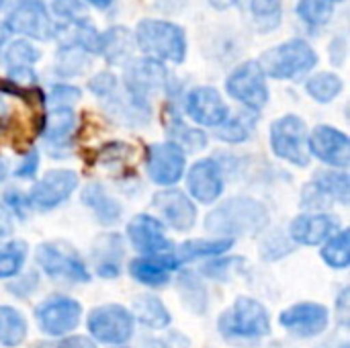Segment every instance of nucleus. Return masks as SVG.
<instances>
[{"label":"nucleus","instance_id":"a878e982","mask_svg":"<svg viewBox=\"0 0 350 348\" xmlns=\"http://www.w3.org/2000/svg\"><path fill=\"white\" fill-rule=\"evenodd\" d=\"M310 187L316 191V195H320L322 199H328V203L330 201H338L342 205L349 203L350 178L342 170H322L316 174Z\"/></svg>","mask_w":350,"mask_h":348},{"label":"nucleus","instance_id":"7c9ffc66","mask_svg":"<svg viewBox=\"0 0 350 348\" xmlns=\"http://www.w3.org/2000/svg\"><path fill=\"white\" fill-rule=\"evenodd\" d=\"M342 80L340 76L336 74H330V72H320L316 76H312L306 84V90L308 94L318 101V103H330L334 101L340 92H342Z\"/></svg>","mask_w":350,"mask_h":348},{"label":"nucleus","instance_id":"9b49d317","mask_svg":"<svg viewBox=\"0 0 350 348\" xmlns=\"http://www.w3.org/2000/svg\"><path fill=\"white\" fill-rule=\"evenodd\" d=\"M35 318L41 332L47 336H66L80 324L82 306L72 297L51 295L37 306Z\"/></svg>","mask_w":350,"mask_h":348},{"label":"nucleus","instance_id":"f257e3e1","mask_svg":"<svg viewBox=\"0 0 350 348\" xmlns=\"http://www.w3.org/2000/svg\"><path fill=\"white\" fill-rule=\"evenodd\" d=\"M269 226V209L252 197H232L219 203L207 217L205 230L234 240L236 236H254Z\"/></svg>","mask_w":350,"mask_h":348},{"label":"nucleus","instance_id":"ea45409f","mask_svg":"<svg viewBox=\"0 0 350 348\" xmlns=\"http://www.w3.org/2000/svg\"><path fill=\"white\" fill-rule=\"evenodd\" d=\"M74 45L80 47L84 53H98L100 51V33L94 29V25L84 16L82 21L74 23Z\"/></svg>","mask_w":350,"mask_h":348},{"label":"nucleus","instance_id":"ddd939ff","mask_svg":"<svg viewBox=\"0 0 350 348\" xmlns=\"http://www.w3.org/2000/svg\"><path fill=\"white\" fill-rule=\"evenodd\" d=\"M187 158L185 152L172 144V142H162V144H152L146 154V168L150 178L160 185V187H172L176 185L183 174H185Z\"/></svg>","mask_w":350,"mask_h":348},{"label":"nucleus","instance_id":"13d9d810","mask_svg":"<svg viewBox=\"0 0 350 348\" xmlns=\"http://www.w3.org/2000/svg\"><path fill=\"white\" fill-rule=\"evenodd\" d=\"M328 2H342V0H328Z\"/></svg>","mask_w":350,"mask_h":348},{"label":"nucleus","instance_id":"4c0bfd02","mask_svg":"<svg viewBox=\"0 0 350 348\" xmlns=\"http://www.w3.org/2000/svg\"><path fill=\"white\" fill-rule=\"evenodd\" d=\"M88 66V59H86V53L76 47L74 43L72 45H64L59 51H57V64H55V70L62 74V76H78L84 72V68Z\"/></svg>","mask_w":350,"mask_h":348},{"label":"nucleus","instance_id":"393cba45","mask_svg":"<svg viewBox=\"0 0 350 348\" xmlns=\"http://www.w3.org/2000/svg\"><path fill=\"white\" fill-rule=\"evenodd\" d=\"M133 320H137L142 326L152 328V330H164L170 326L172 318L170 312L166 310V306L154 297V295H139L133 302V312H131Z\"/></svg>","mask_w":350,"mask_h":348},{"label":"nucleus","instance_id":"2f4dec72","mask_svg":"<svg viewBox=\"0 0 350 348\" xmlns=\"http://www.w3.org/2000/svg\"><path fill=\"white\" fill-rule=\"evenodd\" d=\"M178 287H180L183 302L189 310H193L195 314H203L207 310V291H205L203 281L197 275L193 273L180 275Z\"/></svg>","mask_w":350,"mask_h":348},{"label":"nucleus","instance_id":"8fccbe9b","mask_svg":"<svg viewBox=\"0 0 350 348\" xmlns=\"http://www.w3.org/2000/svg\"><path fill=\"white\" fill-rule=\"evenodd\" d=\"M4 199H6V203L16 211V215H18V217H25V209H27L29 201H25V197H23V195H18V193H14V191H12V193H8Z\"/></svg>","mask_w":350,"mask_h":348},{"label":"nucleus","instance_id":"2eb2a0df","mask_svg":"<svg viewBox=\"0 0 350 348\" xmlns=\"http://www.w3.org/2000/svg\"><path fill=\"white\" fill-rule=\"evenodd\" d=\"M127 238L144 256H162L174 250L172 242L164 234V224L148 213H139L127 224Z\"/></svg>","mask_w":350,"mask_h":348},{"label":"nucleus","instance_id":"f704fd0d","mask_svg":"<svg viewBox=\"0 0 350 348\" xmlns=\"http://www.w3.org/2000/svg\"><path fill=\"white\" fill-rule=\"evenodd\" d=\"M250 12L262 31H273L281 25L283 2L281 0H250Z\"/></svg>","mask_w":350,"mask_h":348},{"label":"nucleus","instance_id":"3c124183","mask_svg":"<svg viewBox=\"0 0 350 348\" xmlns=\"http://www.w3.org/2000/svg\"><path fill=\"white\" fill-rule=\"evenodd\" d=\"M57 348H96L94 347V343H90L88 338H84V336H70V338H64Z\"/></svg>","mask_w":350,"mask_h":348},{"label":"nucleus","instance_id":"aec40b11","mask_svg":"<svg viewBox=\"0 0 350 348\" xmlns=\"http://www.w3.org/2000/svg\"><path fill=\"white\" fill-rule=\"evenodd\" d=\"M187 187L191 197L199 203H215L224 193L221 166L213 158H203L195 162L187 172Z\"/></svg>","mask_w":350,"mask_h":348},{"label":"nucleus","instance_id":"603ef678","mask_svg":"<svg viewBox=\"0 0 350 348\" xmlns=\"http://www.w3.org/2000/svg\"><path fill=\"white\" fill-rule=\"evenodd\" d=\"M209 2H211V6H213V8H217V10H228V8H232V6L240 4L242 0H209Z\"/></svg>","mask_w":350,"mask_h":348},{"label":"nucleus","instance_id":"49530a36","mask_svg":"<svg viewBox=\"0 0 350 348\" xmlns=\"http://www.w3.org/2000/svg\"><path fill=\"white\" fill-rule=\"evenodd\" d=\"M8 78L14 84H21V86H31V84L37 82V76H35V72L31 68H10Z\"/></svg>","mask_w":350,"mask_h":348},{"label":"nucleus","instance_id":"09e8293b","mask_svg":"<svg viewBox=\"0 0 350 348\" xmlns=\"http://www.w3.org/2000/svg\"><path fill=\"white\" fill-rule=\"evenodd\" d=\"M345 51H347V43H345V39H342V37H336V39L332 41V47H330L332 64L340 66V64L345 62V55H347Z\"/></svg>","mask_w":350,"mask_h":348},{"label":"nucleus","instance_id":"cd10ccee","mask_svg":"<svg viewBox=\"0 0 350 348\" xmlns=\"http://www.w3.org/2000/svg\"><path fill=\"white\" fill-rule=\"evenodd\" d=\"M234 246V240L230 238H215V240H189L180 248L174 250V258L178 265L191 263L195 258H209V256H221Z\"/></svg>","mask_w":350,"mask_h":348},{"label":"nucleus","instance_id":"f3484780","mask_svg":"<svg viewBox=\"0 0 350 348\" xmlns=\"http://www.w3.org/2000/svg\"><path fill=\"white\" fill-rule=\"evenodd\" d=\"M152 207L158 213V217L176 232H187L197 222V209L193 201L176 189H166L154 195Z\"/></svg>","mask_w":350,"mask_h":348},{"label":"nucleus","instance_id":"412c9836","mask_svg":"<svg viewBox=\"0 0 350 348\" xmlns=\"http://www.w3.org/2000/svg\"><path fill=\"white\" fill-rule=\"evenodd\" d=\"M180 265L174 258V250L162 256H142L131 260L129 273L131 277L146 287H164L170 281V273Z\"/></svg>","mask_w":350,"mask_h":348},{"label":"nucleus","instance_id":"4d7b16f0","mask_svg":"<svg viewBox=\"0 0 350 348\" xmlns=\"http://www.w3.org/2000/svg\"><path fill=\"white\" fill-rule=\"evenodd\" d=\"M4 4H6V0H0V8H2Z\"/></svg>","mask_w":350,"mask_h":348},{"label":"nucleus","instance_id":"f03ea898","mask_svg":"<svg viewBox=\"0 0 350 348\" xmlns=\"http://www.w3.org/2000/svg\"><path fill=\"white\" fill-rule=\"evenodd\" d=\"M135 45L156 62L183 64L187 57V35L185 31L168 21L144 18L135 29Z\"/></svg>","mask_w":350,"mask_h":348},{"label":"nucleus","instance_id":"c9c22d12","mask_svg":"<svg viewBox=\"0 0 350 348\" xmlns=\"http://www.w3.org/2000/svg\"><path fill=\"white\" fill-rule=\"evenodd\" d=\"M27 258V244L25 242H10L0 250V281L10 279L21 273Z\"/></svg>","mask_w":350,"mask_h":348},{"label":"nucleus","instance_id":"c756f323","mask_svg":"<svg viewBox=\"0 0 350 348\" xmlns=\"http://www.w3.org/2000/svg\"><path fill=\"white\" fill-rule=\"evenodd\" d=\"M322 258L330 269H349L350 265V234L349 230H338L328 242H324Z\"/></svg>","mask_w":350,"mask_h":348},{"label":"nucleus","instance_id":"7ed1b4c3","mask_svg":"<svg viewBox=\"0 0 350 348\" xmlns=\"http://www.w3.org/2000/svg\"><path fill=\"white\" fill-rule=\"evenodd\" d=\"M258 64L265 76L275 80H295L318 66V53L308 41L291 39L265 51Z\"/></svg>","mask_w":350,"mask_h":348},{"label":"nucleus","instance_id":"72a5a7b5","mask_svg":"<svg viewBox=\"0 0 350 348\" xmlns=\"http://www.w3.org/2000/svg\"><path fill=\"white\" fill-rule=\"evenodd\" d=\"M297 14L310 27H324L334 16V6L328 0H299Z\"/></svg>","mask_w":350,"mask_h":348},{"label":"nucleus","instance_id":"4468645a","mask_svg":"<svg viewBox=\"0 0 350 348\" xmlns=\"http://www.w3.org/2000/svg\"><path fill=\"white\" fill-rule=\"evenodd\" d=\"M310 156H316L328 166L338 170L349 168L350 164V139L349 135L330 125H318L308 135Z\"/></svg>","mask_w":350,"mask_h":348},{"label":"nucleus","instance_id":"423d86ee","mask_svg":"<svg viewBox=\"0 0 350 348\" xmlns=\"http://www.w3.org/2000/svg\"><path fill=\"white\" fill-rule=\"evenodd\" d=\"M271 148L277 158L306 168L312 160L308 148V127L306 121L297 115L279 117L271 125Z\"/></svg>","mask_w":350,"mask_h":348},{"label":"nucleus","instance_id":"79ce46f5","mask_svg":"<svg viewBox=\"0 0 350 348\" xmlns=\"http://www.w3.org/2000/svg\"><path fill=\"white\" fill-rule=\"evenodd\" d=\"M53 12L62 18H68L72 23H78L84 18V4L82 0H53L51 2Z\"/></svg>","mask_w":350,"mask_h":348},{"label":"nucleus","instance_id":"5701e85b","mask_svg":"<svg viewBox=\"0 0 350 348\" xmlns=\"http://www.w3.org/2000/svg\"><path fill=\"white\" fill-rule=\"evenodd\" d=\"M82 203L90 207L96 222L103 226H115L121 219V213H123L121 203H117L98 183L86 185V189L82 191Z\"/></svg>","mask_w":350,"mask_h":348},{"label":"nucleus","instance_id":"e433bc0d","mask_svg":"<svg viewBox=\"0 0 350 348\" xmlns=\"http://www.w3.org/2000/svg\"><path fill=\"white\" fill-rule=\"evenodd\" d=\"M254 129V121H250L246 115L238 117H228L219 127H217V137L228 142V144H242L250 137Z\"/></svg>","mask_w":350,"mask_h":348},{"label":"nucleus","instance_id":"4be33fe9","mask_svg":"<svg viewBox=\"0 0 350 348\" xmlns=\"http://www.w3.org/2000/svg\"><path fill=\"white\" fill-rule=\"evenodd\" d=\"M92 260L96 267V275L100 279H117L121 275L123 260V240L117 234L100 236L92 246Z\"/></svg>","mask_w":350,"mask_h":348},{"label":"nucleus","instance_id":"dca6fc26","mask_svg":"<svg viewBox=\"0 0 350 348\" xmlns=\"http://www.w3.org/2000/svg\"><path fill=\"white\" fill-rule=\"evenodd\" d=\"M328 322H330L328 308H324L322 304H312V302L295 304L279 316V324L287 332L299 338H314L322 334L328 328Z\"/></svg>","mask_w":350,"mask_h":348},{"label":"nucleus","instance_id":"473e14b6","mask_svg":"<svg viewBox=\"0 0 350 348\" xmlns=\"http://www.w3.org/2000/svg\"><path fill=\"white\" fill-rule=\"evenodd\" d=\"M168 135H170V142L176 144L183 152H199L207 146V135L199 129H193V127H187L180 119H174L170 125H168Z\"/></svg>","mask_w":350,"mask_h":348},{"label":"nucleus","instance_id":"6e6552de","mask_svg":"<svg viewBox=\"0 0 350 348\" xmlns=\"http://www.w3.org/2000/svg\"><path fill=\"white\" fill-rule=\"evenodd\" d=\"M228 94L242 103L250 111H262L271 98L267 76L258 62H244L238 66L226 82Z\"/></svg>","mask_w":350,"mask_h":348},{"label":"nucleus","instance_id":"a211bd4d","mask_svg":"<svg viewBox=\"0 0 350 348\" xmlns=\"http://www.w3.org/2000/svg\"><path fill=\"white\" fill-rule=\"evenodd\" d=\"M185 111L197 125H205V127H219L230 117L226 101L213 86L193 88L187 94Z\"/></svg>","mask_w":350,"mask_h":348},{"label":"nucleus","instance_id":"39448f33","mask_svg":"<svg viewBox=\"0 0 350 348\" xmlns=\"http://www.w3.org/2000/svg\"><path fill=\"white\" fill-rule=\"evenodd\" d=\"M35 260L41 271L57 283H88L90 271L80 254L64 242H45L37 248Z\"/></svg>","mask_w":350,"mask_h":348},{"label":"nucleus","instance_id":"6ab92c4d","mask_svg":"<svg viewBox=\"0 0 350 348\" xmlns=\"http://www.w3.org/2000/svg\"><path fill=\"white\" fill-rule=\"evenodd\" d=\"M340 230V219L330 213L297 215L289 226V238L299 246H320Z\"/></svg>","mask_w":350,"mask_h":348},{"label":"nucleus","instance_id":"864d4df0","mask_svg":"<svg viewBox=\"0 0 350 348\" xmlns=\"http://www.w3.org/2000/svg\"><path fill=\"white\" fill-rule=\"evenodd\" d=\"M316 348H349L347 340H338V338H332V340H326L322 345H318Z\"/></svg>","mask_w":350,"mask_h":348},{"label":"nucleus","instance_id":"58836bf2","mask_svg":"<svg viewBox=\"0 0 350 348\" xmlns=\"http://www.w3.org/2000/svg\"><path fill=\"white\" fill-rule=\"evenodd\" d=\"M41 57L39 49L33 47L29 41H12L6 47L4 53V64L10 68H31L37 59Z\"/></svg>","mask_w":350,"mask_h":348},{"label":"nucleus","instance_id":"6e6d98bb","mask_svg":"<svg viewBox=\"0 0 350 348\" xmlns=\"http://www.w3.org/2000/svg\"><path fill=\"white\" fill-rule=\"evenodd\" d=\"M6 39H8V29H6V25L0 23V47L6 43Z\"/></svg>","mask_w":350,"mask_h":348},{"label":"nucleus","instance_id":"1a4fd4ad","mask_svg":"<svg viewBox=\"0 0 350 348\" xmlns=\"http://www.w3.org/2000/svg\"><path fill=\"white\" fill-rule=\"evenodd\" d=\"M125 90H127V96L131 103H135L137 107L142 109H148L150 111V96L160 92L166 82H168V72L166 68L156 62V59H150V57H144V59H137L133 62L127 70H125Z\"/></svg>","mask_w":350,"mask_h":348},{"label":"nucleus","instance_id":"9d476101","mask_svg":"<svg viewBox=\"0 0 350 348\" xmlns=\"http://www.w3.org/2000/svg\"><path fill=\"white\" fill-rule=\"evenodd\" d=\"M8 33H18L31 39L49 41L55 37V27L41 0H18L6 16Z\"/></svg>","mask_w":350,"mask_h":348},{"label":"nucleus","instance_id":"b1692460","mask_svg":"<svg viewBox=\"0 0 350 348\" xmlns=\"http://www.w3.org/2000/svg\"><path fill=\"white\" fill-rule=\"evenodd\" d=\"M135 47L133 33L125 27H111L100 33V51L109 64H121L129 57Z\"/></svg>","mask_w":350,"mask_h":348},{"label":"nucleus","instance_id":"de8ad7c7","mask_svg":"<svg viewBox=\"0 0 350 348\" xmlns=\"http://www.w3.org/2000/svg\"><path fill=\"white\" fill-rule=\"evenodd\" d=\"M336 314H338V322L342 328L349 326V289H342L338 299H336Z\"/></svg>","mask_w":350,"mask_h":348},{"label":"nucleus","instance_id":"bb28decb","mask_svg":"<svg viewBox=\"0 0 350 348\" xmlns=\"http://www.w3.org/2000/svg\"><path fill=\"white\" fill-rule=\"evenodd\" d=\"M76 129V115L68 107H57L45 117V127H43V137L51 148L66 146L70 135Z\"/></svg>","mask_w":350,"mask_h":348},{"label":"nucleus","instance_id":"20e7f679","mask_svg":"<svg viewBox=\"0 0 350 348\" xmlns=\"http://www.w3.org/2000/svg\"><path fill=\"white\" fill-rule=\"evenodd\" d=\"M217 328L228 338H262L271 334V316L267 308L252 297H238L230 310H226Z\"/></svg>","mask_w":350,"mask_h":348},{"label":"nucleus","instance_id":"c85d7f7f","mask_svg":"<svg viewBox=\"0 0 350 348\" xmlns=\"http://www.w3.org/2000/svg\"><path fill=\"white\" fill-rule=\"evenodd\" d=\"M27 338V322L23 314L10 306H0V345L6 348L21 347Z\"/></svg>","mask_w":350,"mask_h":348},{"label":"nucleus","instance_id":"5fc2aeb1","mask_svg":"<svg viewBox=\"0 0 350 348\" xmlns=\"http://www.w3.org/2000/svg\"><path fill=\"white\" fill-rule=\"evenodd\" d=\"M84 2H88V4H92L96 8H107V6L113 4V0H84Z\"/></svg>","mask_w":350,"mask_h":348},{"label":"nucleus","instance_id":"f8f14e48","mask_svg":"<svg viewBox=\"0 0 350 348\" xmlns=\"http://www.w3.org/2000/svg\"><path fill=\"white\" fill-rule=\"evenodd\" d=\"M76 189H78V174L74 170L55 168V170L45 172L39 178V183L33 185L27 201L35 209L49 211V209H55L62 203H66Z\"/></svg>","mask_w":350,"mask_h":348},{"label":"nucleus","instance_id":"bf43d9fd","mask_svg":"<svg viewBox=\"0 0 350 348\" xmlns=\"http://www.w3.org/2000/svg\"><path fill=\"white\" fill-rule=\"evenodd\" d=\"M119 348H125V347H119Z\"/></svg>","mask_w":350,"mask_h":348},{"label":"nucleus","instance_id":"0eeeda50","mask_svg":"<svg viewBox=\"0 0 350 348\" xmlns=\"http://www.w3.org/2000/svg\"><path fill=\"white\" fill-rule=\"evenodd\" d=\"M86 326L94 340L111 347H123L133 336L135 320L127 308L109 304V306L94 308L88 316Z\"/></svg>","mask_w":350,"mask_h":348},{"label":"nucleus","instance_id":"c03bdc74","mask_svg":"<svg viewBox=\"0 0 350 348\" xmlns=\"http://www.w3.org/2000/svg\"><path fill=\"white\" fill-rule=\"evenodd\" d=\"M37 168H39V152H37L35 148H31V150L23 156V160H21V164H18V168H16L14 174H16L18 178H31V176H35Z\"/></svg>","mask_w":350,"mask_h":348},{"label":"nucleus","instance_id":"a19ab883","mask_svg":"<svg viewBox=\"0 0 350 348\" xmlns=\"http://www.w3.org/2000/svg\"><path fill=\"white\" fill-rule=\"evenodd\" d=\"M88 88L103 101L111 98L117 90V78L111 74V72H100L96 74L90 82H88Z\"/></svg>","mask_w":350,"mask_h":348},{"label":"nucleus","instance_id":"a18cd8bd","mask_svg":"<svg viewBox=\"0 0 350 348\" xmlns=\"http://www.w3.org/2000/svg\"><path fill=\"white\" fill-rule=\"evenodd\" d=\"M269 246H277L281 256H285V254H289V252L293 250V244H291V242H287V240H283V236L269 238V240L262 244V248H269ZM271 250H273V248H271ZM271 250L262 252V258H267V260H273V258H277V254H271Z\"/></svg>","mask_w":350,"mask_h":348},{"label":"nucleus","instance_id":"37998d69","mask_svg":"<svg viewBox=\"0 0 350 348\" xmlns=\"http://www.w3.org/2000/svg\"><path fill=\"white\" fill-rule=\"evenodd\" d=\"M80 96H82L80 88L70 86V84H55V86L51 88V98H53L57 105H62V107L80 101Z\"/></svg>","mask_w":350,"mask_h":348}]
</instances>
